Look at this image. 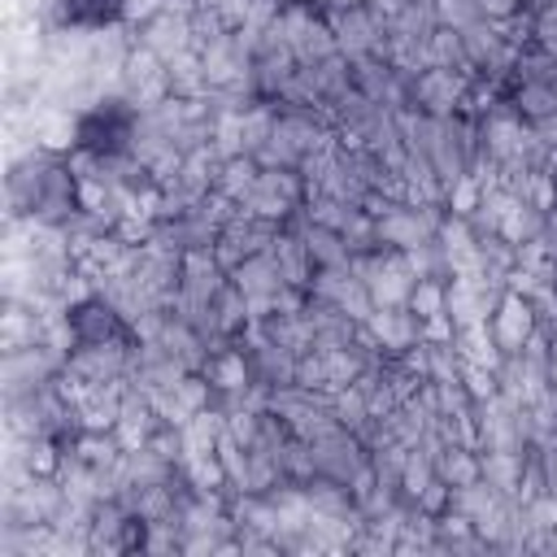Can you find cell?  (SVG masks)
<instances>
[{
	"label": "cell",
	"instance_id": "8992f818",
	"mask_svg": "<svg viewBox=\"0 0 557 557\" xmlns=\"http://www.w3.org/2000/svg\"><path fill=\"white\" fill-rule=\"evenodd\" d=\"M205 379H209V387H218V392H244L248 379H252V370H248V357H244L239 348H222V352L209 357Z\"/></svg>",
	"mask_w": 557,
	"mask_h": 557
},
{
	"label": "cell",
	"instance_id": "6da1fadb",
	"mask_svg": "<svg viewBox=\"0 0 557 557\" xmlns=\"http://www.w3.org/2000/svg\"><path fill=\"white\" fill-rule=\"evenodd\" d=\"M9 196H13L17 213H30L35 222H48V226H61V222H70L83 209L74 165L61 161V157H30V161H22L13 170V178H9Z\"/></svg>",
	"mask_w": 557,
	"mask_h": 557
},
{
	"label": "cell",
	"instance_id": "3957f363",
	"mask_svg": "<svg viewBox=\"0 0 557 557\" xmlns=\"http://www.w3.org/2000/svg\"><path fill=\"white\" fill-rule=\"evenodd\" d=\"M65 331H70V344L74 348H117V352H131L135 344V331L131 322L117 313L113 300L104 296H83L70 305L65 313ZM70 348V352H74Z\"/></svg>",
	"mask_w": 557,
	"mask_h": 557
},
{
	"label": "cell",
	"instance_id": "277c9868",
	"mask_svg": "<svg viewBox=\"0 0 557 557\" xmlns=\"http://www.w3.org/2000/svg\"><path fill=\"white\" fill-rule=\"evenodd\" d=\"M487 335H492V344H496L500 357L527 352L531 339H535V300L522 296V292H513V287L500 292L496 305H492V313H487Z\"/></svg>",
	"mask_w": 557,
	"mask_h": 557
},
{
	"label": "cell",
	"instance_id": "7a4b0ae2",
	"mask_svg": "<svg viewBox=\"0 0 557 557\" xmlns=\"http://www.w3.org/2000/svg\"><path fill=\"white\" fill-rule=\"evenodd\" d=\"M139 144V104L122 100V96H109V100H96L91 109H83L74 117V148L91 161H126Z\"/></svg>",
	"mask_w": 557,
	"mask_h": 557
},
{
	"label": "cell",
	"instance_id": "5b68a950",
	"mask_svg": "<svg viewBox=\"0 0 557 557\" xmlns=\"http://www.w3.org/2000/svg\"><path fill=\"white\" fill-rule=\"evenodd\" d=\"M131 0H52V17L61 30H74V35H96V30H109L126 17Z\"/></svg>",
	"mask_w": 557,
	"mask_h": 557
}]
</instances>
